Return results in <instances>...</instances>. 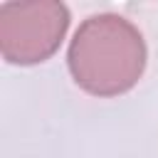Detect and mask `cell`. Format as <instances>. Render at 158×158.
Returning a JSON list of instances; mask_svg holds the SVG:
<instances>
[{"label": "cell", "instance_id": "2", "mask_svg": "<svg viewBox=\"0 0 158 158\" xmlns=\"http://www.w3.org/2000/svg\"><path fill=\"white\" fill-rule=\"evenodd\" d=\"M69 12L62 2H7L0 7V49L12 64H37L62 42Z\"/></svg>", "mask_w": 158, "mask_h": 158}, {"label": "cell", "instance_id": "1", "mask_svg": "<svg viewBox=\"0 0 158 158\" xmlns=\"http://www.w3.org/2000/svg\"><path fill=\"white\" fill-rule=\"evenodd\" d=\"M146 64L141 32L118 15H94L81 22L69 44V69L81 89L96 96L128 91Z\"/></svg>", "mask_w": 158, "mask_h": 158}]
</instances>
